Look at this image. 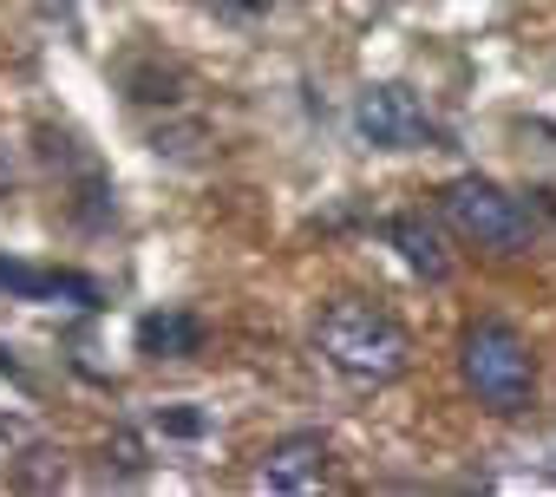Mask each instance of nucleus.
I'll list each match as a JSON object with an SVG mask.
<instances>
[{"label":"nucleus","instance_id":"f257e3e1","mask_svg":"<svg viewBox=\"0 0 556 497\" xmlns=\"http://www.w3.org/2000/svg\"><path fill=\"white\" fill-rule=\"evenodd\" d=\"M315 354H321L341 380H354V386H387V380H400V373L413 367L406 328H400L387 308L361 302V295H334V302L321 308V321H315Z\"/></svg>","mask_w":556,"mask_h":497},{"label":"nucleus","instance_id":"f03ea898","mask_svg":"<svg viewBox=\"0 0 556 497\" xmlns=\"http://www.w3.org/2000/svg\"><path fill=\"white\" fill-rule=\"evenodd\" d=\"M458 373H465L471 399L484 412H497V419L523 412L530 393H536V360H530V347H523V334L510 321H478L465 334V347H458Z\"/></svg>","mask_w":556,"mask_h":497},{"label":"nucleus","instance_id":"7ed1b4c3","mask_svg":"<svg viewBox=\"0 0 556 497\" xmlns=\"http://www.w3.org/2000/svg\"><path fill=\"white\" fill-rule=\"evenodd\" d=\"M439 209H445V222L465 242L491 248V256H517V248L530 242V209L510 190H497L491 177H452L439 190Z\"/></svg>","mask_w":556,"mask_h":497},{"label":"nucleus","instance_id":"20e7f679","mask_svg":"<svg viewBox=\"0 0 556 497\" xmlns=\"http://www.w3.org/2000/svg\"><path fill=\"white\" fill-rule=\"evenodd\" d=\"M354 131L380 151H419V144H439V125L432 112L419 105V92L406 86H367L354 99Z\"/></svg>","mask_w":556,"mask_h":497},{"label":"nucleus","instance_id":"39448f33","mask_svg":"<svg viewBox=\"0 0 556 497\" xmlns=\"http://www.w3.org/2000/svg\"><path fill=\"white\" fill-rule=\"evenodd\" d=\"M334 477V451L321 432H289V438H275L262 458H255V484L262 490H289V497H308Z\"/></svg>","mask_w":556,"mask_h":497},{"label":"nucleus","instance_id":"423d86ee","mask_svg":"<svg viewBox=\"0 0 556 497\" xmlns=\"http://www.w3.org/2000/svg\"><path fill=\"white\" fill-rule=\"evenodd\" d=\"M387 242L406 256L413 276H426V282H445V276H452V248H445V235H439L426 216H393V222H387Z\"/></svg>","mask_w":556,"mask_h":497},{"label":"nucleus","instance_id":"0eeeda50","mask_svg":"<svg viewBox=\"0 0 556 497\" xmlns=\"http://www.w3.org/2000/svg\"><path fill=\"white\" fill-rule=\"evenodd\" d=\"M0 289H14L27 302H53V295H73L79 308H99V289L86 276H66V269H27V263H0Z\"/></svg>","mask_w":556,"mask_h":497},{"label":"nucleus","instance_id":"6e6552de","mask_svg":"<svg viewBox=\"0 0 556 497\" xmlns=\"http://www.w3.org/2000/svg\"><path fill=\"white\" fill-rule=\"evenodd\" d=\"M138 347L151 354V360H190L197 347H203V321L197 315H144L138 321Z\"/></svg>","mask_w":556,"mask_h":497},{"label":"nucleus","instance_id":"1a4fd4ad","mask_svg":"<svg viewBox=\"0 0 556 497\" xmlns=\"http://www.w3.org/2000/svg\"><path fill=\"white\" fill-rule=\"evenodd\" d=\"M8 477H14V490H60L66 484V451L47 445V438H27L8 458Z\"/></svg>","mask_w":556,"mask_h":497},{"label":"nucleus","instance_id":"9d476101","mask_svg":"<svg viewBox=\"0 0 556 497\" xmlns=\"http://www.w3.org/2000/svg\"><path fill=\"white\" fill-rule=\"evenodd\" d=\"M151 458H144V438L138 432H112L105 438V471H118V477H138Z\"/></svg>","mask_w":556,"mask_h":497},{"label":"nucleus","instance_id":"9b49d317","mask_svg":"<svg viewBox=\"0 0 556 497\" xmlns=\"http://www.w3.org/2000/svg\"><path fill=\"white\" fill-rule=\"evenodd\" d=\"M157 425H164V432H177V438H197L210 419H203V412H157Z\"/></svg>","mask_w":556,"mask_h":497},{"label":"nucleus","instance_id":"f8f14e48","mask_svg":"<svg viewBox=\"0 0 556 497\" xmlns=\"http://www.w3.org/2000/svg\"><path fill=\"white\" fill-rule=\"evenodd\" d=\"M21 445H27V425L21 419H0V458H14Z\"/></svg>","mask_w":556,"mask_h":497},{"label":"nucleus","instance_id":"ddd939ff","mask_svg":"<svg viewBox=\"0 0 556 497\" xmlns=\"http://www.w3.org/2000/svg\"><path fill=\"white\" fill-rule=\"evenodd\" d=\"M47 14L53 21H73V0H47Z\"/></svg>","mask_w":556,"mask_h":497},{"label":"nucleus","instance_id":"4468645a","mask_svg":"<svg viewBox=\"0 0 556 497\" xmlns=\"http://www.w3.org/2000/svg\"><path fill=\"white\" fill-rule=\"evenodd\" d=\"M229 8H242V14H262V0H229Z\"/></svg>","mask_w":556,"mask_h":497}]
</instances>
